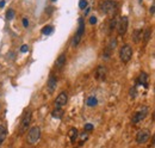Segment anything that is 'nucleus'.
<instances>
[{
    "label": "nucleus",
    "mask_w": 155,
    "mask_h": 148,
    "mask_svg": "<svg viewBox=\"0 0 155 148\" xmlns=\"http://www.w3.org/2000/svg\"><path fill=\"white\" fill-rule=\"evenodd\" d=\"M51 116H53L54 118H56V119H61L63 117V110H62V108H55L53 110V112H51Z\"/></svg>",
    "instance_id": "4468645a"
},
{
    "label": "nucleus",
    "mask_w": 155,
    "mask_h": 148,
    "mask_svg": "<svg viewBox=\"0 0 155 148\" xmlns=\"http://www.w3.org/2000/svg\"><path fill=\"white\" fill-rule=\"evenodd\" d=\"M153 117H154V119H155V112H154V116H153Z\"/></svg>",
    "instance_id": "473e14b6"
},
{
    "label": "nucleus",
    "mask_w": 155,
    "mask_h": 148,
    "mask_svg": "<svg viewBox=\"0 0 155 148\" xmlns=\"http://www.w3.org/2000/svg\"><path fill=\"white\" fill-rule=\"evenodd\" d=\"M68 136H69L72 142H75V140L78 138V129L76 128H71L69 131H68Z\"/></svg>",
    "instance_id": "2eb2a0df"
},
{
    "label": "nucleus",
    "mask_w": 155,
    "mask_h": 148,
    "mask_svg": "<svg viewBox=\"0 0 155 148\" xmlns=\"http://www.w3.org/2000/svg\"><path fill=\"white\" fill-rule=\"evenodd\" d=\"M40 138H41V129L38 127H32L27 135V141L29 145H35L40 140Z\"/></svg>",
    "instance_id": "7ed1b4c3"
},
{
    "label": "nucleus",
    "mask_w": 155,
    "mask_h": 148,
    "mask_svg": "<svg viewBox=\"0 0 155 148\" xmlns=\"http://www.w3.org/2000/svg\"><path fill=\"white\" fill-rule=\"evenodd\" d=\"M142 35H143V41L147 43V42L149 41V38H150V36H152V29H150V28H147Z\"/></svg>",
    "instance_id": "a211bd4d"
},
{
    "label": "nucleus",
    "mask_w": 155,
    "mask_h": 148,
    "mask_svg": "<svg viewBox=\"0 0 155 148\" xmlns=\"http://www.w3.org/2000/svg\"><path fill=\"white\" fill-rule=\"evenodd\" d=\"M141 37H142V30H135L134 31V34H133V41L135 42V43H138L140 42V40H141Z\"/></svg>",
    "instance_id": "dca6fc26"
},
{
    "label": "nucleus",
    "mask_w": 155,
    "mask_h": 148,
    "mask_svg": "<svg viewBox=\"0 0 155 148\" xmlns=\"http://www.w3.org/2000/svg\"><path fill=\"white\" fill-rule=\"evenodd\" d=\"M97 23V18L94 16H92L91 18H89V24H92V25H94V24Z\"/></svg>",
    "instance_id": "bb28decb"
},
{
    "label": "nucleus",
    "mask_w": 155,
    "mask_h": 148,
    "mask_svg": "<svg viewBox=\"0 0 155 148\" xmlns=\"http://www.w3.org/2000/svg\"><path fill=\"white\" fill-rule=\"evenodd\" d=\"M117 23H118V22H117V19H116V18H113V19L110 22V25H109V31H112V30H113L116 27H117Z\"/></svg>",
    "instance_id": "4be33fe9"
},
{
    "label": "nucleus",
    "mask_w": 155,
    "mask_h": 148,
    "mask_svg": "<svg viewBox=\"0 0 155 148\" xmlns=\"http://www.w3.org/2000/svg\"><path fill=\"white\" fill-rule=\"evenodd\" d=\"M128 24H129V19H128L126 16H123L119 19V22L117 23V31H118V34L121 36H123L126 32V30H128Z\"/></svg>",
    "instance_id": "6e6552de"
},
{
    "label": "nucleus",
    "mask_w": 155,
    "mask_h": 148,
    "mask_svg": "<svg viewBox=\"0 0 155 148\" xmlns=\"http://www.w3.org/2000/svg\"><path fill=\"white\" fill-rule=\"evenodd\" d=\"M149 12H150V15H154V13H155V5H153V6L150 7Z\"/></svg>",
    "instance_id": "c756f323"
},
{
    "label": "nucleus",
    "mask_w": 155,
    "mask_h": 148,
    "mask_svg": "<svg viewBox=\"0 0 155 148\" xmlns=\"http://www.w3.org/2000/svg\"><path fill=\"white\" fill-rule=\"evenodd\" d=\"M85 34V22L82 18H79V28H78L74 37H73V47H78L79 45V43L81 42V38H82V36Z\"/></svg>",
    "instance_id": "f257e3e1"
},
{
    "label": "nucleus",
    "mask_w": 155,
    "mask_h": 148,
    "mask_svg": "<svg viewBox=\"0 0 155 148\" xmlns=\"http://www.w3.org/2000/svg\"><path fill=\"white\" fill-rule=\"evenodd\" d=\"M64 65H66V55H64V54H61V55L57 57V60H56L55 67L59 68V69H61Z\"/></svg>",
    "instance_id": "ddd939ff"
},
{
    "label": "nucleus",
    "mask_w": 155,
    "mask_h": 148,
    "mask_svg": "<svg viewBox=\"0 0 155 148\" xmlns=\"http://www.w3.org/2000/svg\"><path fill=\"white\" fill-rule=\"evenodd\" d=\"M23 25H24V28H28L29 27V20L27 18H23Z\"/></svg>",
    "instance_id": "c85d7f7f"
},
{
    "label": "nucleus",
    "mask_w": 155,
    "mask_h": 148,
    "mask_svg": "<svg viewBox=\"0 0 155 148\" xmlns=\"http://www.w3.org/2000/svg\"><path fill=\"white\" fill-rule=\"evenodd\" d=\"M87 6H88L87 0H80L79 1V8L80 10H85V8H87Z\"/></svg>",
    "instance_id": "5701e85b"
},
{
    "label": "nucleus",
    "mask_w": 155,
    "mask_h": 148,
    "mask_svg": "<svg viewBox=\"0 0 155 148\" xmlns=\"http://www.w3.org/2000/svg\"><path fill=\"white\" fill-rule=\"evenodd\" d=\"M56 85H57V78H56L55 75H50V77H49V80H48V84H47L49 93H53V92L55 91Z\"/></svg>",
    "instance_id": "9b49d317"
},
{
    "label": "nucleus",
    "mask_w": 155,
    "mask_h": 148,
    "mask_svg": "<svg viewBox=\"0 0 155 148\" xmlns=\"http://www.w3.org/2000/svg\"><path fill=\"white\" fill-rule=\"evenodd\" d=\"M31 118H32V112L30 110H27L25 114L23 115V118H22V123H20V134L24 133L25 130L28 129V127L30 126L31 123Z\"/></svg>",
    "instance_id": "39448f33"
},
{
    "label": "nucleus",
    "mask_w": 155,
    "mask_h": 148,
    "mask_svg": "<svg viewBox=\"0 0 155 148\" xmlns=\"http://www.w3.org/2000/svg\"><path fill=\"white\" fill-rule=\"evenodd\" d=\"M86 104L88 105V106H91V108H93V106H96L97 104H98V99L96 97H88L87 98V101H86Z\"/></svg>",
    "instance_id": "f3484780"
},
{
    "label": "nucleus",
    "mask_w": 155,
    "mask_h": 148,
    "mask_svg": "<svg viewBox=\"0 0 155 148\" xmlns=\"http://www.w3.org/2000/svg\"><path fill=\"white\" fill-rule=\"evenodd\" d=\"M5 4H6L5 0H1V1H0V8H3V7L5 6Z\"/></svg>",
    "instance_id": "7c9ffc66"
},
{
    "label": "nucleus",
    "mask_w": 155,
    "mask_h": 148,
    "mask_svg": "<svg viewBox=\"0 0 155 148\" xmlns=\"http://www.w3.org/2000/svg\"><path fill=\"white\" fill-rule=\"evenodd\" d=\"M53 31H54V28L51 27V25H47V27H44L42 30H41V32L43 34V35H51L53 34Z\"/></svg>",
    "instance_id": "6ab92c4d"
},
{
    "label": "nucleus",
    "mask_w": 155,
    "mask_h": 148,
    "mask_svg": "<svg viewBox=\"0 0 155 148\" xmlns=\"http://www.w3.org/2000/svg\"><path fill=\"white\" fill-rule=\"evenodd\" d=\"M137 82L141 84L145 89L148 87V75H147L146 72H142V73L140 74V77H138V79H137Z\"/></svg>",
    "instance_id": "f8f14e48"
},
{
    "label": "nucleus",
    "mask_w": 155,
    "mask_h": 148,
    "mask_svg": "<svg viewBox=\"0 0 155 148\" xmlns=\"http://www.w3.org/2000/svg\"><path fill=\"white\" fill-rule=\"evenodd\" d=\"M51 1H56V0H51Z\"/></svg>",
    "instance_id": "f704fd0d"
},
{
    "label": "nucleus",
    "mask_w": 155,
    "mask_h": 148,
    "mask_svg": "<svg viewBox=\"0 0 155 148\" xmlns=\"http://www.w3.org/2000/svg\"><path fill=\"white\" fill-rule=\"evenodd\" d=\"M100 10L105 15H115L116 10H117V3L113 1V0H105L104 3H101Z\"/></svg>",
    "instance_id": "f03ea898"
},
{
    "label": "nucleus",
    "mask_w": 155,
    "mask_h": 148,
    "mask_svg": "<svg viewBox=\"0 0 155 148\" xmlns=\"http://www.w3.org/2000/svg\"><path fill=\"white\" fill-rule=\"evenodd\" d=\"M149 138H150V131L148 129H141L136 134V142L138 145H143V143L148 142Z\"/></svg>",
    "instance_id": "0eeeda50"
},
{
    "label": "nucleus",
    "mask_w": 155,
    "mask_h": 148,
    "mask_svg": "<svg viewBox=\"0 0 155 148\" xmlns=\"http://www.w3.org/2000/svg\"><path fill=\"white\" fill-rule=\"evenodd\" d=\"M5 17H6L7 20H12V19L15 18V10L13 8H8L6 11V16Z\"/></svg>",
    "instance_id": "412c9836"
},
{
    "label": "nucleus",
    "mask_w": 155,
    "mask_h": 148,
    "mask_svg": "<svg viewBox=\"0 0 155 148\" xmlns=\"http://www.w3.org/2000/svg\"><path fill=\"white\" fill-rule=\"evenodd\" d=\"M85 130L86 131H92L93 130V124H91V123H87V124H85Z\"/></svg>",
    "instance_id": "b1692460"
},
{
    "label": "nucleus",
    "mask_w": 155,
    "mask_h": 148,
    "mask_svg": "<svg viewBox=\"0 0 155 148\" xmlns=\"http://www.w3.org/2000/svg\"><path fill=\"white\" fill-rule=\"evenodd\" d=\"M147 115H148V108H147V106H143L141 110H138L137 112L134 114V116H133V118H131L133 124H137L138 122L143 121V119L146 118Z\"/></svg>",
    "instance_id": "423d86ee"
},
{
    "label": "nucleus",
    "mask_w": 155,
    "mask_h": 148,
    "mask_svg": "<svg viewBox=\"0 0 155 148\" xmlns=\"http://www.w3.org/2000/svg\"><path fill=\"white\" fill-rule=\"evenodd\" d=\"M131 56H133V48L129 45V44H125L121 48V52H119V57L122 60L123 64H128L129 61L131 60Z\"/></svg>",
    "instance_id": "20e7f679"
},
{
    "label": "nucleus",
    "mask_w": 155,
    "mask_h": 148,
    "mask_svg": "<svg viewBox=\"0 0 155 148\" xmlns=\"http://www.w3.org/2000/svg\"><path fill=\"white\" fill-rule=\"evenodd\" d=\"M68 102V96L66 92H61L57 97H56V99H55V106L56 108H62L67 104Z\"/></svg>",
    "instance_id": "1a4fd4ad"
},
{
    "label": "nucleus",
    "mask_w": 155,
    "mask_h": 148,
    "mask_svg": "<svg viewBox=\"0 0 155 148\" xmlns=\"http://www.w3.org/2000/svg\"><path fill=\"white\" fill-rule=\"evenodd\" d=\"M138 3H142V0H138Z\"/></svg>",
    "instance_id": "72a5a7b5"
},
{
    "label": "nucleus",
    "mask_w": 155,
    "mask_h": 148,
    "mask_svg": "<svg viewBox=\"0 0 155 148\" xmlns=\"http://www.w3.org/2000/svg\"><path fill=\"white\" fill-rule=\"evenodd\" d=\"M106 67L104 66H99L97 69H96V79L99 80V81H104L105 78H106Z\"/></svg>",
    "instance_id": "9d476101"
},
{
    "label": "nucleus",
    "mask_w": 155,
    "mask_h": 148,
    "mask_svg": "<svg viewBox=\"0 0 155 148\" xmlns=\"http://www.w3.org/2000/svg\"><path fill=\"white\" fill-rule=\"evenodd\" d=\"M136 94H137V91H136V86H134L133 89H130V96H131L133 98H135V97H136Z\"/></svg>",
    "instance_id": "393cba45"
},
{
    "label": "nucleus",
    "mask_w": 155,
    "mask_h": 148,
    "mask_svg": "<svg viewBox=\"0 0 155 148\" xmlns=\"http://www.w3.org/2000/svg\"><path fill=\"white\" fill-rule=\"evenodd\" d=\"M87 136H88V135H87L86 133L81 135V142H80V145H82V143H84V141H86V140H87Z\"/></svg>",
    "instance_id": "cd10ccee"
},
{
    "label": "nucleus",
    "mask_w": 155,
    "mask_h": 148,
    "mask_svg": "<svg viewBox=\"0 0 155 148\" xmlns=\"http://www.w3.org/2000/svg\"><path fill=\"white\" fill-rule=\"evenodd\" d=\"M28 50H29V47L27 44H24V45L20 47V53H28Z\"/></svg>",
    "instance_id": "a878e982"
},
{
    "label": "nucleus",
    "mask_w": 155,
    "mask_h": 148,
    "mask_svg": "<svg viewBox=\"0 0 155 148\" xmlns=\"http://www.w3.org/2000/svg\"><path fill=\"white\" fill-rule=\"evenodd\" d=\"M5 138H6V128L4 126H0V145L4 142Z\"/></svg>",
    "instance_id": "aec40b11"
},
{
    "label": "nucleus",
    "mask_w": 155,
    "mask_h": 148,
    "mask_svg": "<svg viewBox=\"0 0 155 148\" xmlns=\"http://www.w3.org/2000/svg\"><path fill=\"white\" fill-rule=\"evenodd\" d=\"M152 142H153V146L155 147V134L153 135V138H152Z\"/></svg>",
    "instance_id": "2f4dec72"
}]
</instances>
